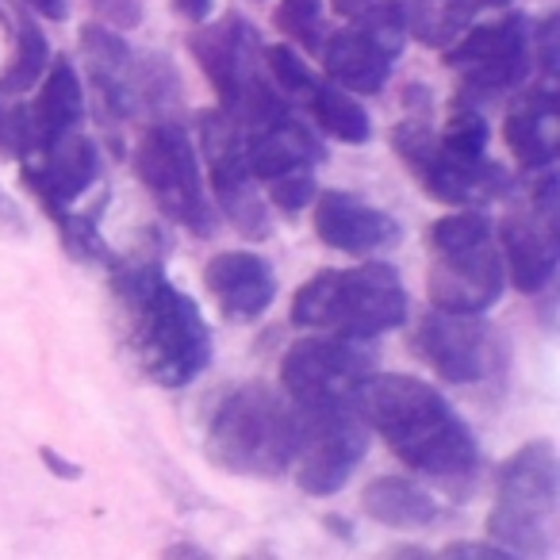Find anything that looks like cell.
<instances>
[{
    "label": "cell",
    "instance_id": "30",
    "mask_svg": "<svg viewBox=\"0 0 560 560\" xmlns=\"http://www.w3.org/2000/svg\"><path fill=\"white\" fill-rule=\"evenodd\" d=\"M32 154V119H27V108L0 93V158H24Z\"/></svg>",
    "mask_w": 560,
    "mask_h": 560
},
{
    "label": "cell",
    "instance_id": "37",
    "mask_svg": "<svg viewBox=\"0 0 560 560\" xmlns=\"http://www.w3.org/2000/svg\"><path fill=\"white\" fill-rule=\"evenodd\" d=\"M173 4H177V12L185 20L200 24V20H208V12H211V4H215V0H173Z\"/></svg>",
    "mask_w": 560,
    "mask_h": 560
},
{
    "label": "cell",
    "instance_id": "4",
    "mask_svg": "<svg viewBox=\"0 0 560 560\" xmlns=\"http://www.w3.org/2000/svg\"><path fill=\"white\" fill-rule=\"evenodd\" d=\"M407 289L384 261L358 269H327L300 284L292 300V323L346 338H381L407 323Z\"/></svg>",
    "mask_w": 560,
    "mask_h": 560
},
{
    "label": "cell",
    "instance_id": "5",
    "mask_svg": "<svg viewBox=\"0 0 560 560\" xmlns=\"http://www.w3.org/2000/svg\"><path fill=\"white\" fill-rule=\"evenodd\" d=\"M430 272L427 289L438 312L483 315L499 304L506 284L495 226L480 208H460L442 215L427 231Z\"/></svg>",
    "mask_w": 560,
    "mask_h": 560
},
{
    "label": "cell",
    "instance_id": "3",
    "mask_svg": "<svg viewBox=\"0 0 560 560\" xmlns=\"http://www.w3.org/2000/svg\"><path fill=\"white\" fill-rule=\"evenodd\" d=\"M203 445L226 472L277 480L292 468L296 453V407L269 384H238L215 404Z\"/></svg>",
    "mask_w": 560,
    "mask_h": 560
},
{
    "label": "cell",
    "instance_id": "14",
    "mask_svg": "<svg viewBox=\"0 0 560 560\" xmlns=\"http://www.w3.org/2000/svg\"><path fill=\"white\" fill-rule=\"evenodd\" d=\"M407 50V24L399 12V0H381L369 12H361L350 27L327 35L323 43V70L346 93L376 96L388 85L399 55Z\"/></svg>",
    "mask_w": 560,
    "mask_h": 560
},
{
    "label": "cell",
    "instance_id": "40",
    "mask_svg": "<svg viewBox=\"0 0 560 560\" xmlns=\"http://www.w3.org/2000/svg\"><path fill=\"white\" fill-rule=\"evenodd\" d=\"M0 20H4V12H0Z\"/></svg>",
    "mask_w": 560,
    "mask_h": 560
},
{
    "label": "cell",
    "instance_id": "7",
    "mask_svg": "<svg viewBox=\"0 0 560 560\" xmlns=\"http://www.w3.org/2000/svg\"><path fill=\"white\" fill-rule=\"evenodd\" d=\"M188 47H192L203 78L215 89L219 108L238 119L242 127H261L292 112L289 96L280 93L265 66L261 35L249 20L231 12V16L188 35Z\"/></svg>",
    "mask_w": 560,
    "mask_h": 560
},
{
    "label": "cell",
    "instance_id": "24",
    "mask_svg": "<svg viewBox=\"0 0 560 560\" xmlns=\"http://www.w3.org/2000/svg\"><path fill=\"white\" fill-rule=\"evenodd\" d=\"M27 119H32V150L47 147V142L81 127V119H85V89H81L70 58H58L55 66H47L43 89L32 108H27Z\"/></svg>",
    "mask_w": 560,
    "mask_h": 560
},
{
    "label": "cell",
    "instance_id": "10",
    "mask_svg": "<svg viewBox=\"0 0 560 560\" xmlns=\"http://www.w3.org/2000/svg\"><path fill=\"white\" fill-rule=\"evenodd\" d=\"M392 150L415 173V180L442 203L483 208V203L499 200V196H511L514 188L511 173L503 165L488 162V154L483 158L453 154L430 131V124H419V119H407V124H399L392 131Z\"/></svg>",
    "mask_w": 560,
    "mask_h": 560
},
{
    "label": "cell",
    "instance_id": "39",
    "mask_svg": "<svg viewBox=\"0 0 560 560\" xmlns=\"http://www.w3.org/2000/svg\"><path fill=\"white\" fill-rule=\"evenodd\" d=\"M165 557H208V552H203V549H188V545H185V549H165Z\"/></svg>",
    "mask_w": 560,
    "mask_h": 560
},
{
    "label": "cell",
    "instance_id": "31",
    "mask_svg": "<svg viewBox=\"0 0 560 560\" xmlns=\"http://www.w3.org/2000/svg\"><path fill=\"white\" fill-rule=\"evenodd\" d=\"M269 196L284 215H300L315 200V170H300L269 185Z\"/></svg>",
    "mask_w": 560,
    "mask_h": 560
},
{
    "label": "cell",
    "instance_id": "38",
    "mask_svg": "<svg viewBox=\"0 0 560 560\" xmlns=\"http://www.w3.org/2000/svg\"><path fill=\"white\" fill-rule=\"evenodd\" d=\"M335 4V12L338 16H346V20H358L361 12H369L373 4H381V0H330Z\"/></svg>",
    "mask_w": 560,
    "mask_h": 560
},
{
    "label": "cell",
    "instance_id": "25",
    "mask_svg": "<svg viewBox=\"0 0 560 560\" xmlns=\"http://www.w3.org/2000/svg\"><path fill=\"white\" fill-rule=\"evenodd\" d=\"M506 9V0H399L407 35L430 50H445L468 32L483 12Z\"/></svg>",
    "mask_w": 560,
    "mask_h": 560
},
{
    "label": "cell",
    "instance_id": "19",
    "mask_svg": "<svg viewBox=\"0 0 560 560\" xmlns=\"http://www.w3.org/2000/svg\"><path fill=\"white\" fill-rule=\"evenodd\" d=\"M101 150L81 131H70L24 158V180L50 219L73 211L101 185Z\"/></svg>",
    "mask_w": 560,
    "mask_h": 560
},
{
    "label": "cell",
    "instance_id": "11",
    "mask_svg": "<svg viewBox=\"0 0 560 560\" xmlns=\"http://www.w3.org/2000/svg\"><path fill=\"white\" fill-rule=\"evenodd\" d=\"M296 407V404H292ZM369 453V427L358 404L335 407H296V453L292 472L300 491L327 499L350 483Z\"/></svg>",
    "mask_w": 560,
    "mask_h": 560
},
{
    "label": "cell",
    "instance_id": "13",
    "mask_svg": "<svg viewBox=\"0 0 560 560\" xmlns=\"http://www.w3.org/2000/svg\"><path fill=\"white\" fill-rule=\"evenodd\" d=\"M445 62L457 70L468 101L503 96L534 70V27L522 12H506L491 24H472L445 47Z\"/></svg>",
    "mask_w": 560,
    "mask_h": 560
},
{
    "label": "cell",
    "instance_id": "36",
    "mask_svg": "<svg viewBox=\"0 0 560 560\" xmlns=\"http://www.w3.org/2000/svg\"><path fill=\"white\" fill-rule=\"evenodd\" d=\"M32 12H39L43 20H66L70 16V0H20Z\"/></svg>",
    "mask_w": 560,
    "mask_h": 560
},
{
    "label": "cell",
    "instance_id": "20",
    "mask_svg": "<svg viewBox=\"0 0 560 560\" xmlns=\"http://www.w3.org/2000/svg\"><path fill=\"white\" fill-rule=\"evenodd\" d=\"M315 234H319L323 246L338 249V254L373 257L399 246L404 226L388 211L373 208V203L358 200L342 188H330V192L315 196Z\"/></svg>",
    "mask_w": 560,
    "mask_h": 560
},
{
    "label": "cell",
    "instance_id": "22",
    "mask_svg": "<svg viewBox=\"0 0 560 560\" xmlns=\"http://www.w3.org/2000/svg\"><path fill=\"white\" fill-rule=\"evenodd\" d=\"M323 158H327V147L292 112L261 127H246V162L254 180H261V185H272V180L300 170H315Z\"/></svg>",
    "mask_w": 560,
    "mask_h": 560
},
{
    "label": "cell",
    "instance_id": "23",
    "mask_svg": "<svg viewBox=\"0 0 560 560\" xmlns=\"http://www.w3.org/2000/svg\"><path fill=\"white\" fill-rule=\"evenodd\" d=\"M503 139L522 170H552L560 154L557 85H534L503 119Z\"/></svg>",
    "mask_w": 560,
    "mask_h": 560
},
{
    "label": "cell",
    "instance_id": "2",
    "mask_svg": "<svg viewBox=\"0 0 560 560\" xmlns=\"http://www.w3.org/2000/svg\"><path fill=\"white\" fill-rule=\"evenodd\" d=\"M127 346L162 388H188L211 365V330L200 304L180 292L158 261L124 265L112 277Z\"/></svg>",
    "mask_w": 560,
    "mask_h": 560
},
{
    "label": "cell",
    "instance_id": "34",
    "mask_svg": "<svg viewBox=\"0 0 560 560\" xmlns=\"http://www.w3.org/2000/svg\"><path fill=\"white\" fill-rule=\"evenodd\" d=\"M0 231L16 234V238H24V234H27V215L20 211V203L12 200L4 188H0Z\"/></svg>",
    "mask_w": 560,
    "mask_h": 560
},
{
    "label": "cell",
    "instance_id": "16",
    "mask_svg": "<svg viewBox=\"0 0 560 560\" xmlns=\"http://www.w3.org/2000/svg\"><path fill=\"white\" fill-rule=\"evenodd\" d=\"M495 242L503 246V269L522 296H537L557 277V173H545L534 188V203L499 223Z\"/></svg>",
    "mask_w": 560,
    "mask_h": 560
},
{
    "label": "cell",
    "instance_id": "17",
    "mask_svg": "<svg viewBox=\"0 0 560 560\" xmlns=\"http://www.w3.org/2000/svg\"><path fill=\"white\" fill-rule=\"evenodd\" d=\"M415 346L442 381L483 384L503 365V338L488 319L457 312H427L419 323Z\"/></svg>",
    "mask_w": 560,
    "mask_h": 560
},
{
    "label": "cell",
    "instance_id": "28",
    "mask_svg": "<svg viewBox=\"0 0 560 560\" xmlns=\"http://www.w3.org/2000/svg\"><path fill=\"white\" fill-rule=\"evenodd\" d=\"M277 27L289 35L292 43H300L304 50H315V55H319L323 43H327V20H323L319 0H280Z\"/></svg>",
    "mask_w": 560,
    "mask_h": 560
},
{
    "label": "cell",
    "instance_id": "8",
    "mask_svg": "<svg viewBox=\"0 0 560 560\" xmlns=\"http://www.w3.org/2000/svg\"><path fill=\"white\" fill-rule=\"evenodd\" d=\"M81 55H85L89 78L96 85L101 112L112 124L158 116L180 101V78L170 58L131 47L116 27L89 24L81 32Z\"/></svg>",
    "mask_w": 560,
    "mask_h": 560
},
{
    "label": "cell",
    "instance_id": "9",
    "mask_svg": "<svg viewBox=\"0 0 560 560\" xmlns=\"http://www.w3.org/2000/svg\"><path fill=\"white\" fill-rule=\"evenodd\" d=\"M135 173L150 192L154 208L196 238H211L219 226V211L211 208L200 177L192 135L177 119H158L135 142Z\"/></svg>",
    "mask_w": 560,
    "mask_h": 560
},
{
    "label": "cell",
    "instance_id": "6",
    "mask_svg": "<svg viewBox=\"0 0 560 560\" xmlns=\"http://www.w3.org/2000/svg\"><path fill=\"white\" fill-rule=\"evenodd\" d=\"M488 534L511 557H557L560 545V460L549 438L526 442L503 460Z\"/></svg>",
    "mask_w": 560,
    "mask_h": 560
},
{
    "label": "cell",
    "instance_id": "12",
    "mask_svg": "<svg viewBox=\"0 0 560 560\" xmlns=\"http://www.w3.org/2000/svg\"><path fill=\"white\" fill-rule=\"evenodd\" d=\"M376 373V353L365 338L312 335L289 346L280 361V388L296 407L358 404V392Z\"/></svg>",
    "mask_w": 560,
    "mask_h": 560
},
{
    "label": "cell",
    "instance_id": "1",
    "mask_svg": "<svg viewBox=\"0 0 560 560\" xmlns=\"http://www.w3.org/2000/svg\"><path fill=\"white\" fill-rule=\"evenodd\" d=\"M358 411L407 468L445 488H472L480 445L434 384L407 373H373L358 392Z\"/></svg>",
    "mask_w": 560,
    "mask_h": 560
},
{
    "label": "cell",
    "instance_id": "21",
    "mask_svg": "<svg viewBox=\"0 0 560 560\" xmlns=\"http://www.w3.org/2000/svg\"><path fill=\"white\" fill-rule=\"evenodd\" d=\"M203 284L231 323H254L277 300V272L249 249H223L203 269Z\"/></svg>",
    "mask_w": 560,
    "mask_h": 560
},
{
    "label": "cell",
    "instance_id": "27",
    "mask_svg": "<svg viewBox=\"0 0 560 560\" xmlns=\"http://www.w3.org/2000/svg\"><path fill=\"white\" fill-rule=\"evenodd\" d=\"M47 66H50V43H47V35L39 32V24L24 12V16L16 20V58L9 62L4 78H0V93L4 96L27 93V89L43 81Z\"/></svg>",
    "mask_w": 560,
    "mask_h": 560
},
{
    "label": "cell",
    "instance_id": "33",
    "mask_svg": "<svg viewBox=\"0 0 560 560\" xmlns=\"http://www.w3.org/2000/svg\"><path fill=\"white\" fill-rule=\"evenodd\" d=\"M442 557L445 560H511V552H506L503 545H495V541H488V545L453 541V545H445V549H442Z\"/></svg>",
    "mask_w": 560,
    "mask_h": 560
},
{
    "label": "cell",
    "instance_id": "29",
    "mask_svg": "<svg viewBox=\"0 0 560 560\" xmlns=\"http://www.w3.org/2000/svg\"><path fill=\"white\" fill-rule=\"evenodd\" d=\"M438 139H442L445 150H453V154H460V158H483L488 139H491V124L483 119V112L468 101L453 108L450 124H445V131L438 135Z\"/></svg>",
    "mask_w": 560,
    "mask_h": 560
},
{
    "label": "cell",
    "instance_id": "18",
    "mask_svg": "<svg viewBox=\"0 0 560 560\" xmlns=\"http://www.w3.org/2000/svg\"><path fill=\"white\" fill-rule=\"evenodd\" d=\"M265 66L280 93L289 96V104H300L319 131H327L338 142H350V147H365L373 124H369V112L353 101V93L312 73V66L292 47H265Z\"/></svg>",
    "mask_w": 560,
    "mask_h": 560
},
{
    "label": "cell",
    "instance_id": "35",
    "mask_svg": "<svg viewBox=\"0 0 560 560\" xmlns=\"http://www.w3.org/2000/svg\"><path fill=\"white\" fill-rule=\"evenodd\" d=\"M39 457H43V465H47L50 472L58 476V480H81V472H85V468H81L78 460H66L62 453H58V450H50V445H43V450H39Z\"/></svg>",
    "mask_w": 560,
    "mask_h": 560
},
{
    "label": "cell",
    "instance_id": "15",
    "mask_svg": "<svg viewBox=\"0 0 560 560\" xmlns=\"http://www.w3.org/2000/svg\"><path fill=\"white\" fill-rule=\"evenodd\" d=\"M196 131H200L203 158H208L211 173V192H215L223 219L242 238H269V208H265L246 162V127L234 116H226L223 108H211L196 119Z\"/></svg>",
    "mask_w": 560,
    "mask_h": 560
},
{
    "label": "cell",
    "instance_id": "26",
    "mask_svg": "<svg viewBox=\"0 0 560 560\" xmlns=\"http://www.w3.org/2000/svg\"><path fill=\"white\" fill-rule=\"evenodd\" d=\"M361 511L388 529H427L438 522V499L404 476H381L361 491Z\"/></svg>",
    "mask_w": 560,
    "mask_h": 560
},
{
    "label": "cell",
    "instance_id": "32",
    "mask_svg": "<svg viewBox=\"0 0 560 560\" xmlns=\"http://www.w3.org/2000/svg\"><path fill=\"white\" fill-rule=\"evenodd\" d=\"M89 4L101 16V24L116 27V32L142 24V0H89Z\"/></svg>",
    "mask_w": 560,
    "mask_h": 560
}]
</instances>
